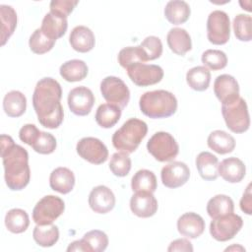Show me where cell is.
<instances>
[{"label": "cell", "mask_w": 252, "mask_h": 252, "mask_svg": "<svg viewBox=\"0 0 252 252\" xmlns=\"http://www.w3.org/2000/svg\"><path fill=\"white\" fill-rule=\"evenodd\" d=\"M62 89L53 78L40 79L32 94V106L38 122L45 128L56 129L63 122L64 111L61 105Z\"/></svg>", "instance_id": "1"}, {"label": "cell", "mask_w": 252, "mask_h": 252, "mask_svg": "<svg viewBox=\"0 0 252 252\" xmlns=\"http://www.w3.org/2000/svg\"><path fill=\"white\" fill-rule=\"evenodd\" d=\"M1 158L5 171V182L8 188L13 191L24 189L31 179L29 154L27 150L15 144L11 136L2 134Z\"/></svg>", "instance_id": "2"}, {"label": "cell", "mask_w": 252, "mask_h": 252, "mask_svg": "<svg viewBox=\"0 0 252 252\" xmlns=\"http://www.w3.org/2000/svg\"><path fill=\"white\" fill-rule=\"evenodd\" d=\"M139 106L142 113L150 118H167L176 112L177 99L168 91H151L141 95Z\"/></svg>", "instance_id": "3"}, {"label": "cell", "mask_w": 252, "mask_h": 252, "mask_svg": "<svg viewBox=\"0 0 252 252\" xmlns=\"http://www.w3.org/2000/svg\"><path fill=\"white\" fill-rule=\"evenodd\" d=\"M148 133V125L138 118H130L114 132L113 147L126 154L134 153Z\"/></svg>", "instance_id": "4"}, {"label": "cell", "mask_w": 252, "mask_h": 252, "mask_svg": "<svg viewBox=\"0 0 252 252\" xmlns=\"http://www.w3.org/2000/svg\"><path fill=\"white\" fill-rule=\"evenodd\" d=\"M221 113L226 127L233 133H244L249 129L250 116L247 103L244 98L239 96L234 101L221 104Z\"/></svg>", "instance_id": "5"}, {"label": "cell", "mask_w": 252, "mask_h": 252, "mask_svg": "<svg viewBox=\"0 0 252 252\" xmlns=\"http://www.w3.org/2000/svg\"><path fill=\"white\" fill-rule=\"evenodd\" d=\"M148 152L158 161H171L178 153L179 146L174 137L167 132L155 133L147 143Z\"/></svg>", "instance_id": "6"}, {"label": "cell", "mask_w": 252, "mask_h": 252, "mask_svg": "<svg viewBox=\"0 0 252 252\" xmlns=\"http://www.w3.org/2000/svg\"><path fill=\"white\" fill-rule=\"evenodd\" d=\"M65 210L64 201L54 195L42 197L32 210V220L38 225L51 224Z\"/></svg>", "instance_id": "7"}, {"label": "cell", "mask_w": 252, "mask_h": 252, "mask_svg": "<svg viewBox=\"0 0 252 252\" xmlns=\"http://www.w3.org/2000/svg\"><path fill=\"white\" fill-rule=\"evenodd\" d=\"M207 37L216 45L225 44L230 37V21L228 15L220 10L211 12L207 20Z\"/></svg>", "instance_id": "8"}, {"label": "cell", "mask_w": 252, "mask_h": 252, "mask_svg": "<svg viewBox=\"0 0 252 252\" xmlns=\"http://www.w3.org/2000/svg\"><path fill=\"white\" fill-rule=\"evenodd\" d=\"M243 220L240 216L230 213L216 219L210 223V233L217 241H227L232 239L242 228Z\"/></svg>", "instance_id": "9"}, {"label": "cell", "mask_w": 252, "mask_h": 252, "mask_svg": "<svg viewBox=\"0 0 252 252\" xmlns=\"http://www.w3.org/2000/svg\"><path fill=\"white\" fill-rule=\"evenodd\" d=\"M100 93L103 98L111 104L123 109L130 100V91L127 85L118 77L107 76L100 82Z\"/></svg>", "instance_id": "10"}, {"label": "cell", "mask_w": 252, "mask_h": 252, "mask_svg": "<svg viewBox=\"0 0 252 252\" xmlns=\"http://www.w3.org/2000/svg\"><path fill=\"white\" fill-rule=\"evenodd\" d=\"M130 80L138 87H148L159 83L163 78V70L155 64L136 63L127 69Z\"/></svg>", "instance_id": "11"}, {"label": "cell", "mask_w": 252, "mask_h": 252, "mask_svg": "<svg viewBox=\"0 0 252 252\" xmlns=\"http://www.w3.org/2000/svg\"><path fill=\"white\" fill-rule=\"evenodd\" d=\"M78 155L85 160L93 164H101L108 158V150L106 146L97 138H82L76 146Z\"/></svg>", "instance_id": "12"}, {"label": "cell", "mask_w": 252, "mask_h": 252, "mask_svg": "<svg viewBox=\"0 0 252 252\" xmlns=\"http://www.w3.org/2000/svg\"><path fill=\"white\" fill-rule=\"evenodd\" d=\"M67 101L70 110L75 115L86 116L91 112L94 104V95L89 88L80 86L69 92Z\"/></svg>", "instance_id": "13"}, {"label": "cell", "mask_w": 252, "mask_h": 252, "mask_svg": "<svg viewBox=\"0 0 252 252\" xmlns=\"http://www.w3.org/2000/svg\"><path fill=\"white\" fill-rule=\"evenodd\" d=\"M162 184L167 188H178L183 186L190 177L188 165L182 161H172L164 165L160 172Z\"/></svg>", "instance_id": "14"}, {"label": "cell", "mask_w": 252, "mask_h": 252, "mask_svg": "<svg viewBox=\"0 0 252 252\" xmlns=\"http://www.w3.org/2000/svg\"><path fill=\"white\" fill-rule=\"evenodd\" d=\"M214 93L221 104L230 103L240 96L239 85L236 79L228 74H222L216 78Z\"/></svg>", "instance_id": "15"}, {"label": "cell", "mask_w": 252, "mask_h": 252, "mask_svg": "<svg viewBox=\"0 0 252 252\" xmlns=\"http://www.w3.org/2000/svg\"><path fill=\"white\" fill-rule=\"evenodd\" d=\"M90 208L97 214H107L115 206L113 192L104 185H98L92 189L89 195Z\"/></svg>", "instance_id": "16"}, {"label": "cell", "mask_w": 252, "mask_h": 252, "mask_svg": "<svg viewBox=\"0 0 252 252\" xmlns=\"http://www.w3.org/2000/svg\"><path fill=\"white\" fill-rule=\"evenodd\" d=\"M158 201L153 193L135 192L130 199V209L139 218L153 217L158 211Z\"/></svg>", "instance_id": "17"}, {"label": "cell", "mask_w": 252, "mask_h": 252, "mask_svg": "<svg viewBox=\"0 0 252 252\" xmlns=\"http://www.w3.org/2000/svg\"><path fill=\"white\" fill-rule=\"evenodd\" d=\"M177 230L181 235L187 238H197L201 236L205 230V220L196 213H185L177 220Z\"/></svg>", "instance_id": "18"}, {"label": "cell", "mask_w": 252, "mask_h": 252, "mask_svg": "<svg viewBox=\"0 0 252 252\" xmlns=\"http://www.w3.org/2000/svg\"><path fill=\"white\" fill-rule=\"evenodd\" d=\"M219 175L229 183L240 182L246 174V166L244 162L235 157L224 158L218 167Z\"/></svg>", "instance_id": "19"}, {"label": "cell", "mask_w": 252, "mask_h": 252, "mask_svg": "<svg viewBox=\"0 0 252 252\" xmlns=\"http://www.w3.org/2000/svg\"><path fill=\"white\" fill-rule=\"evenodd\" d=\"M69 42L74 50L86 53L94 47L95 38L91 29L86 26H77L71 31Z\"/></svg>", "instance_id": "20"}, {"label": "cell", "mask_w": 252, "mask_h": 252, "mask_svg": "<svg viewBox=\"0 0 252 252\" xmlns=\"http://www.w3.org/2000/svg\"><path fill=\"white\" fill-rule=\"evenodd\" d=\"M50 188L61 194L70 193L75 186V175L72 170L67 167H57L49 176Z\"/></svg>", "instance_id": "21"}, {"label": "cell", "mask_w": 252, "mask_h": 252, "mask_svg": "<svg viewBox=\"0 0 252 252\" xmlns=\"http://www.w3.org/2000/svg\"><path fill=\"white\" fill-rule=\"evenodd\" d=\"M166 41L170 50L180 56H184L192 48L190 34L181 28L170 29L166 35Z\"/></svg>", "instance_id": "22"}, {"label": "cell", "mask_w": 252, "mask_h": 252, "mask_svg": "<svg viewBox=\"0 0 252 252\" xmlns=\"http://www.w3.org/2000/svg\"><path fill=\"white\" fill-rule=\"evenodd\" d=\"M67 28L68 22L66 18L49 12L44 16L40 30L47 37L56 40L66 33Z\"/></svg>", "instance_id": "23"}, {"label": "cell", "mask_w": 252, "mask_h": 252, "mask_svg": "<svg viewBox=\"0 0 252 252\" xmlns=\"http://www.w3.org/2000/svg\"><path fill=\"white\" fill-rule=\"evenodd\" d=\"M196 167L204 180L213 181L219 176V159L210 152H201L196 158Z\"/></svg>", "instance_id": "24"}, {"label": "cell", "mask_w": 252, "mask_h": 252, "mask_svg": "<svg viewBox=\"0 0 252 252\" xmlns=\"http://www.w3.org/2000/svg\"><path fill=\"white\" fill-rule=\"evenodd\" d=\"M208 147L220 155H225L233 152L235 149V139L223 130H215L210 133L207 140Z\"/></svg>", "instance_id": "25"}, {"label": "cell", "mask_w": 252, "mask_h": 252, "mask_svg": "<svg viewBox=\"0 0 252 252\" xmlns=\"http://www.w3.org/2000/svg\"><path fill=\"white\" fill-rule=\"evenodd\" d=\"M191 14L190 6L182 0L168 1L164 8V16L172 25H181L188 21Z\"/></svg>", "instance_id": "26"}, {"label": "cell", "mask_w": 252, "mask_h": 252, "mask_svg": "<svg viewBox=\"0 0 252 252\" xmlns=\"http://www.w3.org/2000/svg\"><path fill=\"white\" fill-rule=\"evenodd\" d=\"M27 108V98L25 94L19 91H11L7 93L3 99V109L9 117L22 116Z\"/></svg>", "instance_id": "27"}, {"label": "cell", "mask_w": 252, "mask_h": 252, "mask_svg": "<svg viewBox=\"0 0 252 252\" xmlns=\"http://www.w3.org/2000/svg\"><path fill=\"white\" fill-rule=\"evenodd\" d=\"M61 77L67 82H79L84 80L89 72L88 65L80 59L66 61L59 69Z\"/></svg>", "instance_id": "28"}, {"label": "cell", "mask_w": 252, "mask_h": 252, "mask_svg": "<svg viewBox=\"0 0 252 252\" xmlns=\"http://www.w3.org/2000/svg\"><path fill=\"white\" fill-rule=\"evenodd\" d=\"M121 117V108L111 103L100 104L95 112V121L101 128L113 127Z\"/></svg>", "instance_id": "29"}, {"label": "cell", "mask_w": 252, "mask_h": 252, "mask_svg": "<svg viewBox=\"0 0 252 252\" xmlns=\"http://www.w3.org/2000/svg\"><path fill=\"white\" fill-rule=\"evenodd\" d=\"M234 211V203L232 199L223 194H218L211 198L207 204V213L212 219H216Z\"/></svg>", "instance_id": "30"}, {"label": "cell", "mask_w": 252, "mask_h": 252, "mask_svg": "<svg viewBox=\"0 0 252 252\" xmlns=\"http://www.w3.org/2000/svg\"><path fill=\"white\" fill-rule=\"evenodd\" d=\"M157 177L151 170L140 169L132 177L131 188L133 192L154 193L157 190Z\"/></svg>", "instance_id": "31"}, {"label": "cell", "mask_w": 252, "mask_h": 252, "mask_svg": "<svg viewBox=\"0 0 252 252\" xmlns=\"http://www.w3.org/2000/svg\"><path fill=\"white\" fill-rule=\"evenodd\" d=\"M1 18V45L3 46L17 27V13L13 7L9 5H0Z\"/></svg>", "instance_id": "32"}, {"label": "cell", "mask_w": 252, "mask_h": 252, "mask_svg": "<svg viewBox=\"0 0 252 252\" xmlns=\"http://www.w3.org/2000/svg\"><path fill=\"white\" fill-rule=\"evenodd\" d=\"M188 86L197 92L206 91L211 82V72L205 66H196L186 73Z\"/></svg>", "instance_id": "33"}, {"label": "cell", "mask_w": 252, "mask_h": 252, "mask_svg": "<svg viewBox=\"0 0 252 252\" xmlns=\"http://www.w3.org/2000/svg\"><path fill=\"white\" fill-rule=\"evenodd\" d=\"M5 225L12 233H22L30 225V218L26 211L22 209H11L5 216Z\"/></svg>", "instance_id": "34"}, {"label": "cell", "mask_w": 252, "mask_h": 252, "mask_svg": "<svg viewBox=\"0 0 252 252\" xmlns=\"http://www.w3.org/2000/svg\"><path fill=\"white\" fill-rule=\"evenodd\" d=\"M32 237L37 245L41 247H51L59 239V229L52 223L46 225L36 224L32 231Z\"/></svg>", "instance_id": "35"}, {"label": "cell", "mask_w": 252, "mask_h": 252, "mask_svg": "<svg viewBox=\"0 0 252 252\" xmlns=\"http://www.w3.org/2000/svg\"><path fill=\"white\" fill-rule=\"evenodd\" d=\"M82 241L87 252H102L108 246V237L105 232L93 229L84 234Z\"/></svg>", "instance_id": "36"}, {"label": "cell", "mask_w": 252, "mask_h": 252, "mask_svg": "<svg viewBox=\"0 0 252 252\" xmlns=\"http://www.w3.org/2000/svg\"><path fill=\"white\" fill-rule=\"evenodd\" d=\"M147 61L146 55L140 45L124 47L118 53V63L125 69L136 63H145Z\"/></svg>", "instance_id": "37"}, {"label": "cell", "mask_w": 252, "mask_h": 252, "mask_svg": "<svg viewBox=\"0 0 252 252\" xmlns=\"http://www.w3.org/2000/svg\"><path fill=\"white\" fill-rule=\"evenodd\" d=\"M55 42L56 40L47 37L40 29H36L30 36L29 46L33 53L44 54L53 48Z\"/></svg>", "instance_id": "38"}, {"label": "cell", "mask_w": 252, "mask_h": 252, "mask_svg": "<svg viewBox=\"0 0 252 252\" xmlns=\"http://www.w3.org/2000/svg\"><path fill=\"white\" fill-rule=\"evenodd\" d=\"M252 19L249 15L238 14L233 19L232 27L237 39L240 41H250L252 39Z\"/></svg>", "instance_id": "39"}, {"label": "cell", "mask_w": 252, "mask_h": 252, "mask_svg": "<svg viewBox=\"0 0 252 252\" xmlns=\"http://www.w3.org/2000/svg\"><path fill=\"white\" fill-rule=\"evenodd\" d=\"M201 60L206 68L213 71L221 70L227 65L226 54L219 49H208L204 51Z\"/></svg>", "instance_id": "40"}, {"label": "cell", "mask_w": 252, "mask_h": 252, "mask_svg": "<svg viewBox=\"0 0 252 252\" xmlns=\"http://www.w3.org/2000/svg\"><path fill=\"white\" fill-rule=\"evenodd\" d=\"M124 152H117L112 155L109 162L110 171L118 177L128 175L131 170V158Z\"/></svg>", "instance_id": "41"}, {"label": "cell", "mask_w": 252, "mask_h": 252, "mask_svg": "<svg viewBox=\"0 0 252 252\" xmlns=\"http://www.w3.org/2000/svg\"><path fill=\"white\" fill-rule=\"evenodd\" d=\"M57 143L55 137L47 132L40 131L35 142L31 146L32 150L41 155L52 154L56 149Z\"/></svg>", "instance_id": "42"}, {"label": "cell", "mask_w": 252, "mask_h": 252, "mask_svg": "<svg viewBox=\"0 0 252 252\" xmlns=\"http://www.w3.org/2000/svg\"><path fill=\"white\" fill-rule=\"evenodd\" d=\"M140 46L143 49L148 61L158 59L162 54V43L158 36H147L142 41Z\"/></svg>", "instance_id": "43"}, {"label": "cell", "mask_w": 252, "mask_h": 252, "mask_svg": "<svg viewBox=\"0 0 252 252\" xmlns=\"http://www.w3.org/2000/svg\"><path fill=\"white\" fill-rule=\"evenodd\" d=\"M78 3V0H52L49 4L50 12L67 19Z\"/></svg>", "instance_id": "44"}, {"label": "cell", "mask_w": 252, "mask_h": 252, "mask_svg": "<svg viewBox=\"0 0 252 252\" xmlns=\"http://www.w3.org/2000/svg\"><path fill=\"white\" fill-rule=\"evenodd\" d=\"M40 130H38L34 124H26L20 129L19 138L25 144L32 146L37 139Z\"/></svg>", "instance_id": "45"}, {"label": "cell", "mask_w": 252, "mask_h": 252, "mask_svg": "<svg viewBox=\"0 0 252 252\" xmlns=\"http://www.w3.org/2000/svg\"><path fill=\"white\" fill-rule=\"evenodd\" d=\"M167 251L172 252V251H184V252H192L193 251V246L192 243L186 239V238H178L173 240L168 248Z\"/></svg>", "instance_id": "46"}, {"label": "cell", "mask_w": 252, "mask_h": 252, "mask_svg": "<svg viewBox=\"0 0 252 252\" xmlns=\"http://www.w3.org/2000/svg\"><path fill=\"white\" fill-rule=\"evenodd\" d=\"M240 209L246 215L252 214V193H251V183L248 184L246 190L244 191L242 198L240 200Z\"/></svg>", "instance_id": "47"}, {"label": "cell", "mask_w": 252, "mask_h": 252, "mask_svg": "<svg viewBox=\"0 0 252 252\" xmlns=\"http://www.w3.org/2000/svg\"><path fill=\"white\" fill-rule=\"evenodd\" d=\"M67 251L68 252H73V251H75V252H78V251L79 252H87V249H86L82 239H80V240H75L72 243H70L69 246L67 247Z\"/></svg>", "instance_id": "48"}, {"label": "cell", "mask_w": 252, "mask_h": 252, "mask_svg": "<svg viewBox=\"0 0 252 252\" xmlns=\"http://www.w3.org/2000/svg\"><path fill=\"white\" fill-rule=\"evenodd\" d=\"M231 250H239V251H245V249L242 247V246H240V245H238V244H233L232 246H229V247H227V248H225V251H231Z\"/></svg>", "instance_id": "49"}]
</instances>
